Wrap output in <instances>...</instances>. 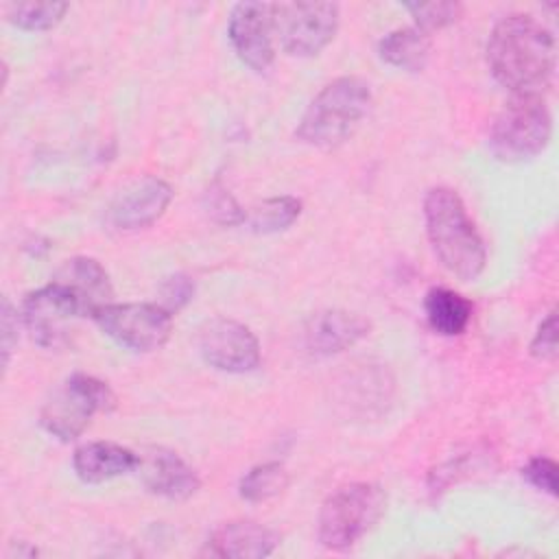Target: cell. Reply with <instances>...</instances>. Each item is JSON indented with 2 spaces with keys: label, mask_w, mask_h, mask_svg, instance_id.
Returning a JSON list of instances; mask_svg holds the SVG:
<instances>
[{
  "label": "cell",
  "mask_w": 559,
  "mask_h": 559,
  "mask_svg": "<svg viewBox=\"0 0 559 559\" xmlns=\"http://www.w3.org/2000/svg\"><path fill=\"white\" fill-rule=\"evenodd\" d=\"M227 39L236 57L253 72H264L275 61V33L271 2H238L231 7Z\"/></svg>",
  "instance_id": "11"
},
{
  "label": "cell",
  "mask_w": 559,
  "mask_h": 559,
  "mask_svg": "<svg viewBox=\"0 0 559 559\" xmlns=\"http://www.w3.org/2000/svg\"><path fill=\"white\" fill-rule=\"evenodd\" d=\"M61 284L81 306L85 317H92L98 308L111 304L114 288L105 266L87 255H76L63 262L55 280Z\"/></svg>",
  "instance_id": "16"
},
{
  "label": "cell",
  "mask_w": 559,
  "mask_h": 559,
  "mask_svg": "<svg viewBox=\"0 0 559 559\" xmlns=\"http://www.w3.org/2000/svg\"><path fill=\"white\" fill-rule=\"evenodd\" d=\"M559 347V332H557V310H550L546 319L539 323L533 341L531 354L539 360H555Z\"/></svg>",
  "instance_id": "27"
},
{
  "label": "cell",
  "mask_w": 559,
  "mask_h": 559,
  "mask_svg": "<svg viewBox=\"0 0 559 559\" xmlns=\"http://www.w3.org/2000/svg\"><path fill=\"white\" fill-rule=\"evenodd\" d=\"M90 319L114 343L138 354H148L164 347L173 332V314L157 301H111L98 308Z\"/></svg>",
  "instance_id": "8"
},
{
  "label": "cell",
  "mask_w": 559,
  "mask_h": 559,
  "mask_svg": "<svg viewBox=\"0 0 559 559\" xmlns=\"http://www.w3.org/2000/svg\"><path fill=\"white\" fill-rule=\"evenodd\" d=\"M404 9L415 20V26L426 31L428 35L432 31H439V28H445V26L454 24L461 17V13H463V4L461 2H452V0L404 2Z\"/></svg>",
  "instance_id": "23"
},
{
  "label": "cell",
  "mask_w": 559,
  "mask_h": 559,
  "mask_svg": "<svg viewBox=\"0 0 559 559\" xmlns=\"http://www.w3.org/2000/svg\"><path fill=\"white\" fill-rule=\"evenodd\" d=\"M386 491L378 483H349L334 489L319 511V542L328 550H349L384 515Z\"/></svg>",
  "instance_id": "4"
},
{
  "label": "cell",
  "mask_w": 559,
  "mask_h": 559,
  "mask_svg": "<svg viewBox=\"0 0 559 559\" xmlns=\"http://www.w3.org/2000/svg\"><path fill=\"white\" fill-rule=\"evenodd\" d=\"M424 223L432 253L445 271L463 282H474L485 271V242L456 190L430 188L424 197Z\"/></svg>",
  "instance_id": "2"
},
{
  "label": "cell",
  "mask_w": 559,
  "mask_h": 559,
  "mask_svg": "<svg viewBox=\"0 0 559 559\" xmlns=\"http://www.w3.org/2000/svg\"><path fill=\"white\" fill-rule=\"evenodd\" d=\"M271 15L275 39L290 57L319 55L336 37L341 22L336 2H271Z\"/></svg>",
  "instance_id": "7"
},
{
  "label": "cell",
  "mask_w": 559,
  "mask_h": 559,
  "mask_svg": "<svg viewBox=\"0 0 559 559\" xmlns=\"http://www.w3.org/2000/svg\"><path fill=\"white\" fill-rule=\"evenodd\" d=\"M288 472L280 461L253 465L238 483V493L247 502H266L288 487Z\"/></svg>",
  "instance_id": "21"
},
{
  "label": "cell",
  "mask_w": 559,
  "mask_h": 559,
  "mask_svg": "<svg viewBox=\"0 0 559 559\" xmlns=\"http://www.w3.org/2000/svg\"><path fill=\"white\" fill-rule=\"evenodd\" d=\"M522 478L533 485L535 489L548 493V496H557V463L548 456H533L524 467H522Z\"/></svg>",
  "instance_id": "26"
},
{
  "label": "cell",
  "mask_w": 559,
  "mask_h": 559,
  "mask_svg": "<svg viewBox=\"0 0 559 559\" xmlns=\"http://www.w3.org/2000/svg\"><path fill=\"white\" fill-rule=\"evenodd\" d=\"M282 535L255 520H229L218 524L210 539L207 550L214 557L231 559H262L273 555Z\"/></svg>",
  "instance_id": "15"
},
{
  "label": "cell",
  "mask_w": 559,
  "mask_h": 559,
  "mask_svg": "<svg viewBox=\"0 0 559 559\" xmlns=\"http://www.w3.org/2000/svg\"><path fill=\"white\" fill-rule=\"evenodd\" d=\"M369 330V319L358 312L341 308L319 310L304 325V347L314 356H334L354 347Z\"/></svg>",
  "instance_id": "14"
},
{
  "label": "cell",
  "mask_w": 559,
  "mask_h": 559,
  "mask_svg": "<svg viewBox=\"0 0 559 559\" xmlns=\"http://www.w3.org/2000/svg\"><path fill=\"white\" fill-rule=\"evenodd\" d=\"M138 454L140 463L135 472L151 493L181 502L199 491L201 478L197 469L186 463L175 450H168L164 445H151Z\"/></svg>",
  "instance_id": "13"
},
{
  "label": "cell",
  "mask_w": 559,
  "mask_h": 559,
  "mask_svg": "<svg viewBox=\"0 0 559 559\" xmlns=\"http://www.w3.org/2000/svg\"><path fill=\"white\" fill-rule=\"evenodd\" d=\"M430 35L421 28L400 26L389 31L378 41V55L384 63L404 70V72H421L430 57Z\"/></svg>",
  "instance_id": "18"
},
{
  "label": "cell",
  "mask_w": 559,
  "mask_h": 559,
  "mask_svg": "<svg viewBox=\"0 0 559 559\" xmlns=\"http://www.w3.org/2000/svg\"><path fill=\"white\" fill-rule=\"evenodd\" d=\"M371 107V87L360 76L325 83L301 114L295 138L314 148H334L349 140Z\"/></svg>",
  "instance_id": "3"
},
{
  "label": "cell",
  "mask_w": 559,
  "mask_h": 559,
  "mask_svg": "<svg viewBox=\"0 0 559 559\" xmlns=\"http://www.w3.org/2000/svg\"><path fill=\"white\" fill-rule=\"evenodd\" d=\"M203 207H205L207 216H210L214 223H218V225L234 227V225L247 223V212L238 205V201L231 197V192H229L225 186H221L218 181L212 183V186L205 190Z\"/></svg>",
  "instance_id": "24"
},
{
  "label": "cell",
  "mask_w": 559,
  "mask_h": 559,
  "mask_svg": "<svg viewBox=\"0 0 559 559\" xmlns=\"http://www.w3.org/2000/svg\"><path fill=\"white\" fill-rule=\"evenodd\" d=\"M424 312L430 328L441 336H459L472 321V301L445 286H432L424 297Z\"/></svg>",
  "instance_id": "19"
},
{
  "label": "cell",
  "mask_w": 559,
  "mask_h": 559,
  "mask_svg": "<svg viewBox=\"0 0 559 559\" xmlns=\"http://www.w3.org/2000/svg\"><path fill=\"white\" fill-rule=\"evenodd\" d=\"M197 347L205 365L225 373H249L262 362L255 334L245 323L227 317L207 319L199 328Z\"/></svg>",
  "instance_id": "10"
},
{
  "label": "cell",
  "mask_w": 559,
  "mask_h": 559,
  "mask_svg": "<svg viewBox=\"0 0 559 559\" xmlns=\"http://www.w3.org/2000/svg\"><path fill=\"white\" fill-rule=\"evenodd\" d=\"M487 66L493 79L515 94H542L557 68V44L550 28L526 13L498 20L487 39Z\"/></svg>",
  "instance_id": "1"
},
{
  "label": "cell",
  "mask_w": 559,
  "mask_h": 559,
  "mask_svg": "<svg viewBox=\"0 0 559 559\" xmlns=\"http://www.w3.org/2000/svg\"><path fill=\"white\" fill-rule=\"evenodd\" d=\"M116 404V393L107 382L76 371L44 402L39 424L48 435L68 443L85 432L96 413H111Z\"/></svg>",
  "instance_id": "6"
},
{
  "label": "cell",
  "mask_w": 559,
  "mask_h": 559,
  "mask_svg": "<svg viewBox=\"0 0 559 559\" xmlns=\"http://www.w3.org/2000/svg\"><path fill=\"white\" fill-rule=\"evenodd\" d=\"M140 454L114 441H90L74 450L72 469L87 483L98 485L138 469Z\"/></svg>",
  "instance_id": "17"
},
{
  "label": "cell",
  "mask_w": 559,
  "mask_h": 559,
  "mask_svg": "<svg viewBox=\"0 0 559 559\" xmlns=\"http://www.w3.org/2000/svg\"><path fill=\"white\" fill-rule=\"evenodd\" d=\"M173 201V188L159 177H142L127 186L109 205L107 223L118 231H135L164 216Z\"/></svg>",
  "instance_id": "12"
},
{
  "label": "cell",
  "mask_w": 559,
  "mask_h": 559,
  "mask_svg": "<svg viewBox=\"0 0 559 559\" xmlns=\"http://www.w3.org/2000/svg\"><path fill=\"white\" fill-rule=\"evenodd\" d=\"M17 323H20V312L11 306V301L4 297L2 299V312H0V328H2V367L7 369L11 349L17 341Z\"/></svg>",
  "instance_id": "28"
},
{
  "label": "cell",
  "mask_w": 559,
  "mask_h": 559,
  "mask_svg": "<svg viewBox=\"0 0 559 559\" xmlns=\"http://www.w3.org/2000/svg\"><path fill=\"white\" fill-rule=\"evenodd\" d=\"M159 293V306L166 308L170 314L179 312L194 295V282L186 273H175L164 277V282L157 288Z\"/></svg>",
  "instance_id": "25"
},
{
  "label": "cell",
  "mask_w": 559,
  "mask_h": 559,
  "mask_svg": "<svg viewBox=\"0 0 559 559\" xmlns=\"http://www.w3.org/2000/svg\"><path fill=\"white\" fill-rule=\"evenodd\" d=\"M550 135L552 116L542 94H515L491 122L489 151L500 162L520 164L537 157Z\"/></svg>",
  "instance_id": "5"
},
{
  "label": "cell",
  "mask_w": 559,
  "mask_h": 559,
  "mask_svg": "<svg viewBox=\"0 0 559 559\" xmlns=\"http://www.w3.org/2000/svg\"><path fill=\"white\" fill-rule=\"evenodd\" d=\"M79 301L57 282L26 293L20 306V321L33 343L44 349H61L70 345L72 325L83 319Z\"/></svg>",
  "instance_id": "9"
},
{
  "label": "cell",
  "mask_w": 559,
  "mask_h": 559,
  "mask_svg": "<svg viewBox=\"0 0 559 559\" xmlns=\"http://www.w3.org/2000/svg\"><path fill=\"white\" fill-rule=\"evenodd\" d=\"M301 214V201L290 194L271 197L253 205L247 214V223L258 234H277L288 229Z\"/></svg>",
  "instance_id": "20"
},
{
  "label": "cell",
  "mask_w": 559,
  "mask_h": 559,
  "mask_svg": "<svg viewBox=\"0 0 559 559\" xmlns=\"http://www.w3.org/2000/svg\"><path fill=\"white\" fill-rule=\"evenodd\" d=\"M68 9V2H11L7 20L22 31H50L63 20Z\"/></svg>",
  "instance_id": "22"
}]
</instances>
